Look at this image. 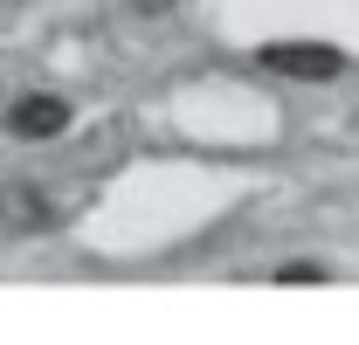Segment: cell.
<instances>
[{
  "instance_id": "obj_2",
  "label": "cell",
  "mask_w": 359,
  "mask_h": 345,
  "mask_svg": "<svg viewBox=\"0 0 359 345\" xmlns=\"http://www.w3.org/2000/svg\"><path fill=\"white\" fill-rule=\"evenodd\" d=\"M0 228L7 235H42V228H55V201H42L35 187H0Z\"/></svg>"
},
{
  "instance_id": "obj_4",
  "label": "cell",
  "mask_w": 359,
  "mask_h": 345,
  "mask_svg": "<svg viewBox=\"0 0 359 345\" xmlns=\"http://www.w3.org/2000/svg\"><path fill=\"white\" fill-rule=\"evenodd\" d=\"M276 283H325V269H311V262H290V269H276Z\"/></svg>"
},
{
  "instance_id": "obj_1",
  "label": "cell",
  "mask_w": 359,
  "mask_h": 345,
  "mask_svg": "<svg viewBox=\"0 0 359 345\" xmlns=\"http://www.w3.org/2000/svg\"><path fill=\"white\" fill-rule=\"evenodd\" d=\"M256 62L276 69V76H304V83H325V76L346 69V55H339L332 42H263V48H256Z\"/></svg>"
},
{
  "instance_id": "obj_5",
  "label": "cell",
  "mask_w": 359,
  "mask_h": 345,
  "mask_svg": "<svg viewBox=\"0 0 359 345\" xmlns=\"http://www.w3.org/2000/svg\"><path fill=\"white\" fill-rule=\"evenodd\" d=\"M145 7H166V0H145Z\"/></svg>"
},
{
  "instance_id": "obj_3",
  "label": "cell",
  "mask_w": 359,
  "mask_h": 345,
  "mask_svg": "<svg viewBox=\"0 0 359 345\" xmlns=\"http://www.w3.org/2000/svg\"><path fill=\"white\" fill-rule=\"evenodd\" d=\"M62 125H69V104H62V97H21V104L7 111V131H14V138H55Z\"/></svg>"
}]
</instances>
